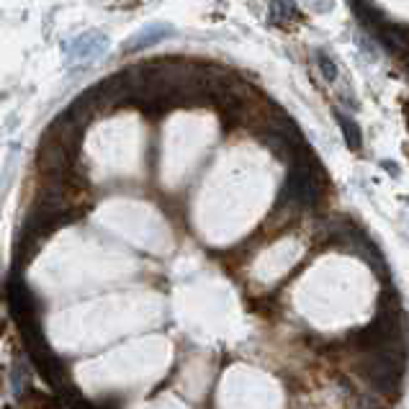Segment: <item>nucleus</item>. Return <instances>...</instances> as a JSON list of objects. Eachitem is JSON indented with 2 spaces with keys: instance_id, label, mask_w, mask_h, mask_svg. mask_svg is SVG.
<instances>
[{
  "instance_id": "2",
  "label": "nucleus",
  "mask_w": 409,
  "mask_h": 409,
  "mask_svg": "<svg viewBox=\"0 0 409 409\" xmlns=\"http://www.w3.org/2000/svg\"><path fill=\"white\" fill-rule=\"evenodd\" d=\"M106 47H108L106 36L98 34V31H91V34L75 39V44H72V54H75V59H91V57H96V54H103Z\"/></svg>"
},
{
  "instance_id": "1",
  "label": "nucleus",
  "mask_w": 409,
  "mask_h": 409,
  "mask_svg": "<svg viewBox=\"0 0 409 409\" xmlns=\"http://www.w3.org/2000/svg\"><path fill=\"white\" fill-rule=\"evenodd\" d=\"M168 36H173V26H170V23H152V26L142 28L139 34L132 36V42L127 44V52L147 50V47L163 42V39H168Z\"/></svg>"
},
{
  "instance_id": "3",
  "label": "nucleus",
  "mask_w": 409,
  "mask_h": 409,
  "mask_svg": "<svg viewBox=\"0 0 409 409\" xmlns=\"http://www.w3.org/2000/svg\"><path fill=\"white\" fill-rule=\"evenodd\" d=\"M21 404H23V409H62L54 396L44 394V391H36V388H31V391L23 394Z\"/></svg>"
},
{
  "instance_id": "4",
  "label": "nucleus",
  "mask_w": 409,
  "mask_h": 409,
  "mask_svg": "<svg viewBox=\"0 0 409 409\" xmlns=\"http://www.w3.org/2000/svg\"><path fill=\"white\" fill-rule=\"evenodd\" d=\"M338 121H340V129H342V134H345V142L350 149H360V129L355 127V121H350L347 116L338 113Z\"/></svg>"
},
{
  "instance_id": "5",
  "label": "nucleus",
  "mask_w": 409,
  "mask_h": 409,
  "mask_svg": "<svg viewBox=\"0 0 409 409\" xmlns=\"http://www.w3.org/2000/svg\"><path fill=\"white\" fill-rule=\"evenodd\" d=\"M319 64H322V70H325V75L327 78H335V67H332V62H327V57H322V59H319Z\"/></svg>"
}]
</instances>
